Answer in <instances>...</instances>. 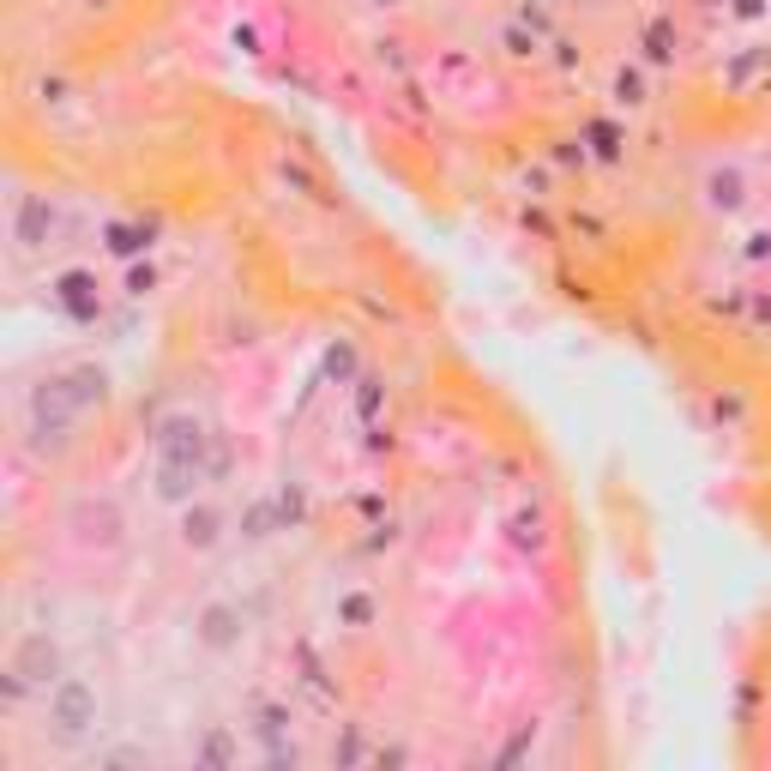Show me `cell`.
Masks as SVG:
<instances>
[{"mask_svg":"<svg viewBox=\"0 0 771 771\" xmlns=\"http://www.w3.org/2000/svg\"><path fill=\"white\" fill-rule=\"evenodd\" d=\"M49 730L61 741H85L97 730V687L85 675H61L49 687Z\"/></svg>","mask_w":771,"mask_h":771,"instance_id":"obj_1","label":"cell"},{"mask_svg":"<svg viewBox=\"0 0 771 771\" xmlns=\"http://www.w3.org/2000/svg\"><path fill=\"white\" fill-rule=\"evenodd\" d=\"M212 452H217V435L193 410H169L157 422V458H187V465H205V477H212Z\"/></svg>","mask_w":771,"mask_h":771,"instance_id":"obj_2","label":"cell"},{"mask_svg":"<svg viewBox=\"0 0 771 771\" xmlns=\"http://www.w3.org/2000/svg\"><path fill=\"white\" fill-rule=\"evenodd\" d=\"M12 670H19L25 681H31V687H42L49 693L55 681H61L67 670H61V640H55V633H42V627H31V633H19V645H12Z\"/></svg>","mask_w":771,"mask_h":771,"instance_id":"obj_3","label":"cell"},{"mask_svg":"<svg viewBox=\"0 0 771 771\" xmlns=\"http://www.w3.org/2000/svg\"><path fill=\"white\" fill-rule=\"evenodd\" d=\"M55 224H61V212H55L49 193H19V199H12V247H19V254H42Z\"/></svg>","mask_w":771,"mask_h":771,"instance_id":"obj_4","label":"cell"},{"mask_svg":"<svg viewBox=\"0 0 771 771\" xmlns=\"http://www.w3.org/2000/svg\"><path fill=\"white\" fill-rule=\"evenodd\" d=\"M205 482H212V477H205V465H187V458H157L152 495L163 500V507H193Z\"/></svg>","mask_w":771,"mask_h":771,"instance_id":"obj_5","label":"cell"},{"mask_svg":"<svg viewBox=\"0 0 771 771\" xmlns=\"http://www.w3.org/2000/svg\"><path fill=\"white\" fill-rule=\"evenodd\" d=\"M242 609H235V603H205L199 615H193V640H199L205 651H235L242 645Z\"/></svg>","mask_w":771,"mask_h":771,"instance_id":"obj_6","label":"cell"},{"mask_svg":"<svg viewBox=\"0 0 771 771\" xmlns=\"http://www.w3.org/2000/svg\"><path fill=\"white\" fill-rule=\"evenodd\" d=\"M700 193H705V212L735 217L741 205H748V175H741L735 163H711V169H705V182H700Z\"/></svg>","mask_w":771,"mask_h":771,"instance_id":"obj_7","label":"cell"},{"mask_svg":"<svg viewBox=\"0 0 771 771\" xmlns=\"http://www.w3.org/2000/svg\"><path fill=\"white\" fill-rule=\"evenodd\" d=\"M72 537L85 548H115L121 543V513H115L109 500H85V507L72 513Z\"/></svg>","mask_w":771,"mask_h":771,"instance_id":"obj_8","label":"cell"},{"mask_svg":"<svg viewBox=\"0 0 771 771\" xmlns=\"http://www.w3.org/2000/svg\"><path fill=\"white\" fill-rule=\"evenodd\" d=\"M224 507H212V500H193V507H182V543L193 548V555H205V548L224 543Z\"/></svg>","mask_w":771,"mask_h":771,"instance_id":"obj_9","label":"cell"},{"mask_svg":"<svg viewBox=\"0 0 771 771\" xmlns=\"http://www.w3.org/2000/svg\"><path fill=\"white\" fill-rule=\"evenodd\" d=\"M55 302H61L72 320H97V308H103L97 277H91V272H67V277H55Z\"/></svg>","mask_w":771,"mask_h":771,"instance_id":"obj_10","label":"cell"},{"mask_svg":"<svg viewBox=\"0 0 771 771\" xmlns=\"http://www.w3.org/2000/svg\"><path fill=\"white\" fill-rule=\"evenodd\" d=\"M103 242H109L115 260H139L145 247H152V230H145V224H109V230H103Z\"/></svg>","mask_w":771,"mask_h":771,"instance_id":"obj_11","label":"cell"},{"mask_svg":"<svg viewBox=\"0 0 771 771\" xmlns=\"http://www.w3.org/2000/svg\"><path fill=\"white\" fill-rule=\"evenodd\" d=\"M675 49H681V37H675V19H651V25H645V61L670 67V61H675Z\"/></svg>","mask_w":771,"mask_h":771,"instance_id":"obj_12","label":"cell"},{"mask_svg":"<svg viewBox=\"0 0 771 771\" xmlns=\"http://www.w3.org/2000/svg\"><path fill=\"white\" fill-rule=\"evenodd\" d=\"M277 525H284V513H277V500H254V507L242 513V537H254V543H260V537H272Z\"/></svg>","mask_w":771,"mask_h":771,"instance_id":"obj_13","label":"cell"},{"mask_svg":"<svg viewBox=\"0 0 771 771\" xmlns=\"http://www.w3.org/2000/svg\"><path fill=\"white\" fill-rule=\"evenodd\" d=\"M645 97H651V91H645V72H640V67H621V72H615V103H621V109H640Z\"/></svg>","mask_w":771,"mask_h":771,"instance_id":"obj_14","label":"cell"},{"mask_svg":"<svg viewBox=\"0 0 771 771\" xmlns=\"http://www.w3.org/2000/svg\"><path fill=\"white\" fill-rule=\"evenodd\" d=\"M235 760V741H230V730H212L199 741V765H230Z\"/></svg>","mask_w":771,"mask_h":771,"instance_id":"obj_15","label":"cell"},{"mask_svg":"<svg viewBox=\"0 0 771 771\" xmlns=\"http://www.w3.org/2000/svg\"><path fill=\"white\" fill-rule=\"evenodd\" d=\"M277 513H284V530L302 525V518H308V495H302V488H277Z\"/></svg>","mask_w":771,"mask_h":771,"instance_id":"obj_16","label":"cell"},{"mask_svg":"<svg viewBox=\"0 0 771 771\" xmlns=\"http://www.w3.org/2000/svg\"><path fill=\"white\" fill-rule=\"evenodd\" d=\"M585 139L597 145V157H621V133H615L609 121H591V127H585Z\"/></svg>","mask_w":771,"mask_h":771,"instance_id":"obj_17","label":"cell"},{"mask_svg":"<svg viewBox=\"0 0 771 771\" xmlns=\"http://www.w3.org/2000/svg\"><path fill=\"white\" fill-rule=\"evenodd\" d=\"M325 374H332V380H350V374H355V350H350V344H332V350H325Z\"/></svg>","mask_w":771,"mask_h":771,"instance_id":"obj_18","label":"cell"},{"mask_svg":"<svg viewBox=\"0 0 771 771\" xmlns=\"http://www.w3.org/2000/svg\"><path fill=\"white\" fill-rule=\"evenodd\" d=\"M338 615H344L350 627H368V621H374V603H368V597H344V603H338Z\"/></svg>","mask_w":771,"mask_h":771,"instance_id":"obj_19","label":"cell"},{"mask_svg":"<svg viewBox=\"0 0 771 771\" xmlns=\"http://www.w3.org/2000/svg\"><path fill=\"white\" fill-rule=\"evenodd\" d=\"M513 543H543V518L537 513H518L513 518Z\"/></svg>","mask_w":771,"mask_h":771,"instance_id":"obj_20","label":"cell"},{"mask_svg":"<svg viewBox=\"0 0 771 771\" xmlns=\"http://www.w3.org/2000/svg\"><path fill=\"white\" fill-rule=\"evenodd\" d=\"M530 735H537V723H525V730H518V735L507 741V748H500V765H518V760H525V748H530Z\"/></svg>","mask_w":771,"mask_h":771,"instance_id":"obj_21","label":"cell"},{"mask_svg":"<svg viewBox=\"0 0 771 771\" xmlns=\"http://www.w3.org/2000/svg\"><path fill=\"white\" fill-rule=\"evenodd\" d=\"M507 55H537V31L525 37V25H507Z\"/></svg>","mask_w":771,"mask_h":771,"instance_id":"obj_22","label":"cell"},{"mask_svg":"<svg viewBox=\"0 0 771 771\" xmlns=\"http://www.w3.org/2000/svg\"><path fill=\"white\" fill-rule=\"evenodd\" d=\"M152 284H157V272H152V265H133V272H127V295H145Z\"/></svg>","mask_w":771,"mask_h":771,"instance_id":"obj_23","label":"cell"},{"mask_svg":"<svg viewBox=\"0 0 771 771\" xmlns=\"http://www.w3.org/2000/svg\"><path fill=\"white\" fill-rule=\"evenodd\" d=\"M332 760H344V765H355V760H362V735H344V741H338V753H332Z\"/></svg>","mask_w":771,"mask_h":771,"instance_id":"obj_24","label":"cell"},{"mask_svg":"<svg viewBox=\"0 0 771 771\" xmlns=\"http://www.w3.org/2000/svg\"><path fill=\"white\" fill-rule=\"evenodd\" d=\"M741 254H748V260H771V235H765V230L748 235V247H741Z\"/></svg>","mask_w":771,"mask_h":771,"instance_id":"obj_25","label":"cell"},{"mask_svg":"<svg viewBox=\"0 0 771 771\" xmlns=\"http://www.w3.org/2000/svg\"><path fill=\"white\" fill-rule=\"evenodd\" d=\"M760 61H765V49H760V55H741V61L730 67V85H741V79H748V72L760 67Z\"/></svg>","mask_w":771,"mask_h":771,"instance_id":"obj_26","label":"cell"},{"mask_svg":"<svg viewBox=\"0 0 771 771\" xmlns=\"http://www.w3.org/2000/svg\"><path fill=\"white\" fill-rule=\"evenodd\" d=\"M765 12V0H735V19H760Z\"/></svg>","mask_w":771,"mask_h":771,"instance_id":"obj_27","label":"cell"},{"mask_svg":"<svg viewBox=\"0 0 771 771\" xmlns=\"http://www.w3.org/2000/svg\"><path fill=\"white\" fill-rule=\"evenodd\" d=\"M753 314H760V320L771 325V302H765V295H760V302H753Z\"/></svg>","mask_w":771,"mask_h":771,"instance_id":"obj_28","label":"cell"}]
</instances>
